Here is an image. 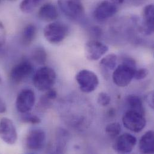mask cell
Masks as SVG:
<instances>
[{"label": "cell", "instance_id": "obj_11", "mask_svg": "<svg viewBox=\"0 0 154 154\" xmlns=\"http://www.w3.org/2000/svg\"><path fill=\"white\" fill-rule=\"evenodd\" d=\"M33 70L32 65L26 60L15 65L10 71V80L14 83H19L28 77Z\"/></svg>", "mask_w": 154, "mask_h": 154}, {"label": "cell", "instance_id": "obj_16", "mask_svg": "<svg viewBox=\"0 0 154 154\" xmlns=\"http://www.w3.org/2000/svg\"><path fill=\"white\" fill-rule=\"evenodd\" d=\"M140 152L142 154L154 152V133L152 131H147L140 139L139 145Z\"/></svg>", "mask_w": 154, "mask_h": 154}, {"label": "cell", "instance_id": "obj_1", "mask_svg": "<svg viewBox=\"0 0 154 154\" xmlns=\"http://www.w3.org/2000/svg\"><path fill=\"white\" fill-rule=\"evenodd\" d=\"M136 70L135 61L131 58H126L113 73L114 83L119 87L127 86L133 79Z\"/></svg>", "mask_w": 154, "mask_h": 154}, {"label": "cell", "instance_id": "obj_20", "mask_svg": "<svg viewBox=\"0 0 154 154\" xmlns=\"http://www.w3.org/2000/svg\"><path fill=\"white\" fill-rule=\"evenodd\" d=\"M43 0H22L20 4V10L25 13H30L34 11Z\"/></svg>", "mask_w": 154, "mask_h": 154}, {"label": "cell", "instance_id": "obj_12", "mask_svg": "<svg viewBox=\"0 0 154 154\" xmlns=\"http://www.w3.org/2000/svg\"><path fill=\"white\" fill-rule=\"evenodd\" d=\"M109 50V47L97 40H89L85 47L86 58L89 61H97L100 59Z\"/></svg>", "mask_w": 154, "mask_h": 154}, {"label": "cell", "instance_id": "obj_14", "mask_svg": "<svg viewBox=\"0 0 154 154\" xmlns=\"http://www.w3.org/2000/svg\"><path fill=\"white\" fill-rule=\"evenodd\" d=\"M154 5L149 4L143 10V30L146 35H151L154 32Z\"/></svg>", "mask_w": 154, "mask_h": 154}, {"label": "cell", "instance_id": "obj_15", "mask_svg": "<svg viewBox=\"0 0 154 154\" xmlns=\"http://www.w3.org/2000/svg\"><path fill=\"white\" fill-rule=\"evenodd\" d=\"M38 17L45 22H52L58 17L57 7L52 4L46 3L43 4L38 10Z\"/></svg>", "mask_w": 154, "mask_h": 154}, {"label": "cell", "instance_id": "obj_8", "mask_svg": "<svg viewBox=\"0 0 154 154\" xmlns=\"http://www.w3.org/2000/svg\"><path fill=\"white\" fill-rule=\"evenodd\" d=\"M0 138L8 145H14L17 139V133L13 121L8 118L0 121Z\"/></svg>", "mask_w": 154, "mask_h": 154}, {"label": "cell", "instance_id": "obj_24", "mask_svg": "<svg viewBox=\"0 0 154 154\" xmlns=\"http://www.w3.org/2000/svg\"><path fill=\"white\" fill-rule=\"evenodd\" d=\"M110 95L106 92L100 93L97 97V102L101 106H107L110 104Z\"/></svg>", "mask_w": 154, "mask_h": 154}, {"label": "cell", "instance_id": "obj_26", "mask_svg": "<svg viewBox=\"0 0 154 154\" xmlns=\"http://www.w3.org/2000/svg\"><path fill=\"white\" fill-rule=\"evenodd\" d=\"M149 72L146 69H140L139 70H136L134 73V78L136 80H140L145 79L148 75Z\"/></svg>", "mask_w": 154, "mask_h": 154}, {"label": "cell", "instance_id": "obj_33", "mask_svg": "<svg viewBox=\"0 0 154 154\" xmlns=\"http://www.w3.org/2000/svg\"><path fill=\"white\" fill-rule=\"evenodd\" d=\"M0 2H1V0H0Z\"/></svg>", "mask_w": 154, "mask_h": 154}, {"label": "cell", "instance_id": "obj_23", "mask_svg": "<svg viewBox=\"0 0 154 154\" xmlns=\"http://www.w3.org/2000/svg\"><path fill=\"white\" fill-rule=\"evenodd\" d=\"M66 134L64 131H61L60 134L57 136V140L56 144V152L58 153H63L65 151H64L66 149Z\"/></svg>", "mask_w": 154, "mask_h": 154}, {"label": "cell", "instance_id": "obj_5", "mask_svg": "<svg viewBox=\"0 0 154 154\" xmlns=\"http://www.w3.org/2000/svg\"><path fill=\"white\" fill-rule=\"evenodd\" d=\"M76 80L80 90L86 93H89L95 90L99 84L97 76L92 71L82 70L76 76Z\"/></svg>", "mask_w": 154, "mask_h": 154}, {"label": "cell", "instance_id": "obj_21", "mask_svg": "<svg viewBox=\"0 0 154 154\" xmlns=\"http://www.w3.org/2000/svg\"><path fill=\"white\" fill-rule=\"evenodd\" d=\"M34 61L39 64H44L47 60V54L45 49L41 47L36 48L32 53Z\"/></svg>", "mask_w": 154, "mask_h": 154}, {"label": "cell", "instance_id": "obj_27", "mask_svg": "<svg viewBox=\"0 0 154 154\" xmlns=\"http://www.w3.org/2000/svg\"><path fill=\"white\" fill-rule=\"evenodd\" d=\"M45 95L50 100H54L57 97V92L55 89L52 88L46 91Z\"/></svg>", "mask_w": 154, "mask_h": 154}, {"label": "cell", "instance_id": "obj_13", "mask_svg": "<svg viewBox=\"0 0 154 154\" xmlns=\"http://www.w3.org/2000/svg\"><path fill=\"white\" fill-rule=\"evenodd\" d=\"M46 142V133L41 129H34L28 134L25 144L27 148L31 151L42 149Z\"/></svg>", "mask_w": 154, "mask_h": 154}, {"label": "cell", "instance_id": "obj_25", "mask_svg": "<svg viewBox=\"0 0 154 154\" xmlns=\"http://www.w3.org/2000/svg\"><path fill=\"white\" fill-rule=\"evenodd\" d=\"M22 120L25 123L30 124L32 125L38 124L41 122V119L38 116L33 115H27L23 116Z\"/></svg>", "mask_w": 154, "mask_h": 154}, {"label": "cell", "instance_id": "obj_18", "mask_svg": "<svg viewBox=\"0 0 154 154\" xmlns=\"http://www.w3.org/2000/svg\"><path fill=\"white\" fill-rule=\"evenodd\" d=\"M129 109L145 114V109L141 98L136 95H128L127 98Z\"/></svg>", "mask_w": 154, "mask_h": 154}, {"label": "cell", "instance_id": "obj_19", "mask_svg": "<svg viewBox=\"0 0 154 154\" xmlns=\"http://www.w3.org/2000/svg\"><path fill=\"white\" fill-rule=\"evenodd\" d=\"M117 60L118 58L115 54H109L101 60L100 65L104 70L111 71L115 69Z\"/></svg>", "mask_w": 154, "mask_h": 154}, {"label": "cell", "instance_id": "obj_6", "mask_svg": "<svg viewBox=\"0 0 154 154\" xmlns=\"http://www.w3.org/2000/svg\"><path fill=\"white\" fill-rule=\"evenodd\" d=\"M58 4L65 15L72 19H78L84 14L83 0H58Z\"/></svg>", "mask_w": 154, "mask_h": 154}, {"label": "cell", "instance_id": "obj_3", "mask_svg": "<svg viewBox=\"0 0 154 154\" xmlns=\"http://www.w3.org/2000/svg\"><path fill=\"white\" fill-rule=\"evenodd\" d=\"M69 28L66 25L59 22H54L47 25L43 30L46 40L52 44H58L67 37Z\"/></svg>", "mask_w": 154, "mask_h": 154}, {"label": "cell", "instance_id": "obj_28", "mask_svg": "<svg viewBox=\"0 0 154 154\" xmlns=\"http://www.w3.org/2000/svg\"><path fill=\"white\" fill-rule=\"evenodd\" d=\"M147 101L152 109H154V93L152 92L147 96Z\"/></svg>", "mask_w": 154, "mask_h": 154}, {"label": "cell", "instance_id": "obj_29", "mask_svg": "<svg viewBox=\"0 0 154 154\" xmlns=\"http://www.w3.org/2000/svg\"><path fill=\"white\" fill-rule=\"evenodd\" d=\"M6 106L4 101L0 98V113H3L6 112Z\"/></svg>", "mask_w": 154, "mask_h": 154}, {"label": "cell", "instance_id": "obj_17", "mask_svg": "<svg viewBox=\"0 0 154 154\" xmlns=\"http://www.w3.org/2000/svg\"><path fill=\"white\" fill-rule=\"evenodd\" d=\"M37 34V28L33 24L27 25L22 32L21 42L25 46H29L35 38Z\"/></svg>", "mask_w": 154, "mask_h": 154}, {"label": "cell", "instance_id": "obj_2", "mask_svg": "<svg viewBox=\"0 0 154 154\" xmlns=\"http://www.w3.org/2000/svg\"><path fill=\"white\" fill-rule=\"evenodd\" d=\"M56 79L57 75L54 70L49 67H43L35 72L32 81L38 90L46 91L54 85Z\"/></svg>", "mask_w": 154, "mask_h": 154}, {"label": "cell", "instance_id": "obj_4", "mask_svg": "<svg viewBox=\"0 0 154 154\" xmlns=\"http://www.w3.org/2000/svg\"><path fill=\"white\" fill-rule=\"evenodd\" d=\"M122 122L128 130L134 133H139L145 127L146 121L145 114L128 110L123 115Z\"/></svg>", "mask_w": 154, "mask_h": 154}, {"label": "cell", "instance_id": "obj_32", "mask_svg": "<svg viewBox=\"0 0 154 154\" xmlns=\"http://www.w3.org/2000/svg\"><path fill=\"white\" fill-rule=\"evenodd\" d=\"M8 1H16L17 0H8Z\"/></svg>", "mask_w": 154, "mask_h": 154}, {"label": "cell", "instance_id": "obj_22", "mask_svg": "<svg viewBox=\"0 0 154 154\" xmlns=\"http://www.w3.org/2000/svg\"><path fill=\"white\" fill-rule=\"evenodd\" d=\"M105 131L110 138L116 139L121 131V126L118 122H112L107 125Z\"/></svg>", "mask_w": 154, "mask_h": 154}, {"label": "cell", "instance_id": "obj_9", "mask_svg": "<svg viewBox=\"0 0 154 154\" xmlns=\"http://www.w3.org/2000/svg\"><path fill=\"white\" fill-rule=\"evenodd\" d=\"M118 11L117 4L110 0H104L95 7L94 16L98 20H104L113 16Z\"/></svg>", "mask_w": 154, "mask_h": 154}, {"label": "cell", "instance_id": "obj_7", "mask_svg": "<svg viewBox=\"0 0 154 154\" xmlns=\"http://www.w3.org/2000/svg\"><path fill=\"white\" fill-rule=\"evenodd\" d=\"M35 101L34 91L29 89L22 90L18 94L16 100V107L18 112L26 113L33 108Z\"/></svg>", "mask_w": 154, "mask_h": 154}, {"label": "cell", "instance_id": "obj_30", "mask_svg": "<svg viewBox=\"0 0 154 154\" xmlns=\"http://www.w3.org/2000/svg\"><path fill=\"white\" fill-rule=\"evenodd\" d=\"M110 1H111L112 2L115 3L117 5H119V4H122L124 1V0H110Z\"/></svg>", "mask_w": 154, "mask_h": 154}, {"label": "cell", "instance_id": "obj_10", "mask_svg": "<svg viewBox=\"0 0 154 154\" xmlns=\"http://www.w3.org/2000/svg\"><path fill=\"white\" fill-rule=\"evenodd\" d=\"M136 143V137L130 134L125 133L115 139L113 148L119 154H128L133 151Z\"/></svg>", "mask_w": 154, "mask_h": 154}, {"label": "cell", "instance_id": "obj_31", "mask_svg": "<svg viewBox=\"0 0 154 154\" xmlns=\"http://www.w3.org/2000/svg\"><path fill=\"white\" fill-rule=\"evenodd\" d=\"M1 81H2V78H1V75H0V83L1 82Z\"/></svg>", "mask_w": 154, "mask_h": 154}]
</instances>
